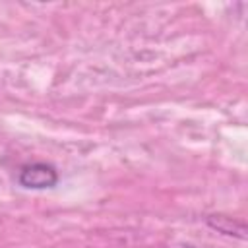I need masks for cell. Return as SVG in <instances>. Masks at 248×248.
Returning a JSON list of instances; mask_svg holds the SVG:
<instances>
[{"label":"cell","instance_id":"cell-1","mask_svg":"<svg viewBox=\"0 0 248 248\" xmlns=\"http://www.w3.org/2000/svg\"><path fill=\"white\" fill-rule=\"evenodd\" d=\"M19 184L31 190H45L52 188L58 182V172L52 165L46 163H31L21 167L19 170Z\"/></svg>","mask_w":248,"mask_h":248},{"label":"cell","instance_id":"cell-2","mask_svg":"<svg viewBox=\"0 0 248 248\" xmlns=\"http://www.w3.org/2000/svg\"><path fill=\"white\" fill-rule=\"evenodd\" d=\"M209 227H213L215 231L229 234V236H236V238H246V225L240 221H234L232 217L227 215H209L207 217Z\"/></svg>","mask_w":248,"mask_h":248}]
</instances>
